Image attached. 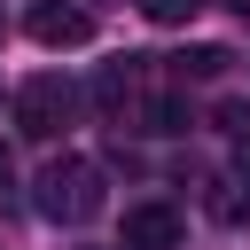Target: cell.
I'll list each match as a JSON object with an SVG mask.
<instances>
[{"instance_id":"1","label":"cell","mask_w":250,"mask_h":250,"mask_svg":"<svg viewBox=\"0 0 250 250\" xmlns=\"http://www.w3.org/2000/svg\"><path fill=\"white\" fill-rule=\"evenodd\" d=\"M102 203H109V195H102V164H86V156H55V164L39 172V219H55V227H86Z\"/></svg>"},{"instance_id":"2","label":"cell","mask_w":250,"mask_h":250,"mask_svg":"<svg viewBox=\"0 0 250 250\" xmlns=\"http://www.w3.org/2000/svg\"><path fill=\"white\" fill-rule=\"evenodd\" d=\"M70 109H78V86L55 78V70H39V78L16 86V133H23V141H55V133L70 125Z\"/></svg>"},{"instance_id":"3","label":"cell","mask_w":250,"mask_h":250,"mask_svg":"<svg viewBox=\"0 0 250 250\" xmlns=\"http://www.w3.org/2000/svg\"><path fill=\"white\" fill-rule=\"evenodd\" d=\"M117 250H180V211L172 203H133L117 227Z\"/></svg>"},{"instance_id":"4","label":"cell","mask_w":250,"mask_h":250,"mask_svg":"<svg viewBox=\"0 0 250 250\" xmlns=\"http://www.w3.org/2000/svg\"><path fill=\"white\" fill-rule=\"evenodd\" d=\"M31 39H39V47H86V39H94V16L47 0V8H31Z\"/></svg>"},{"instance_id":"5","label":"cell","mask_w":250,"mask_h":250,"mask_svg":"<svg viewBox=\"0 0 250 250\" xmlns=\"http://www.w3.org/2000/svg\"><path fill=\"white\" fill-rule=\"evenodd\" d=\"M203 203H211V219H219V227H250V180H242V172H234V180H211V195H203Z\"/></svg>"},{"instance_id":"6","label":"cell","mask_w":250,"mask_h":250,"mask_svg":"<svg viewBox=\"0 0 250 250\" xmlns=\"http://www.w3.org/2000/svg\"><path fill=\"white\" fill-rule=\"evenodd\" d=\"M133 117H141V133H188V102L180 94H148V102H133Z\"/></svg>"},{"instance_id":"7","label":"cell","mask_w":250,"mask_h":250,"mask_svg":"<svg viewBox=\"0 0 250 250\" xmlns=\"http://www.w3.org/2000/svg\"><path fill=\"white\" fill-rule=\"evenodd\" d=\"M227 62H234L227 47H188V55H180V78H219Z\"/></svg>"},{"instance_id":"8","label":"cell","mask_w":250,"mask_h":250,"mask_svg":"<svg viewBox=\"0 0 250 250\" xmlns=\"http://www.w3.org/2000/svg\"><path fill=\"white\" fill-rule=\"evenodd\" d=\"M141 16H148V23H188L195 0H141Z\"/></svg>"},{"instance_id":"9","label":"cell","mask_w":250,"mask_h":250,"mask_svg":"<svg viewBox=\"0 0 250 250\" xmlns=\"http://www.w3.org/2000/svg\"><path fill=\"white\" fill-rule=\"evenodd\" d=\"M234 172H242V180H250V133H242V148H234Z\"/></svg>"},{"instance_id":"10","label":"cell","mask_w":250,"mask_h":250,"mask_svg":"<svg viewBox=\"0 0 250 250\" xmlns=\"http://www.w3.org/2000/svg\"><path fill=\"white\" fill-rule=\"evenodd\" d=\"M8 180H16V156H8V141H0V188H8Z\"/></svg>"},{"instance_id":"11","label":"cell","mask_w":250,"mask_h":250,"mask_svg":"<svg viewBox=\"0 0 250 250\" xmlns=\"http://www.w3.org/2000/svg\"><path fill=\"white\" fill-rule=\"evenodd\" d=\"M0 31H8V23H0Z\"/></svg>"}]
</instances>
